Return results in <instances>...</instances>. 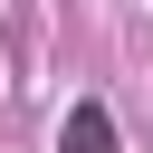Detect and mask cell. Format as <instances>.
<instances>
[{
  "instance_id": "6da1fadb",
  "label": "cell",
  "mask_w": 153,
  "mask_h": 153,
  "mask_svg": "<svg viewBox=\"0 0 153 153\" xmlns=\"http://www.w3.org/2000/svg\"><path fill=\"white\" fill-rule=\"evenodd\" d=\"M57 153H115V115H105V105H76V115L57 124Z\"/></svg>"
}]
</instances>
